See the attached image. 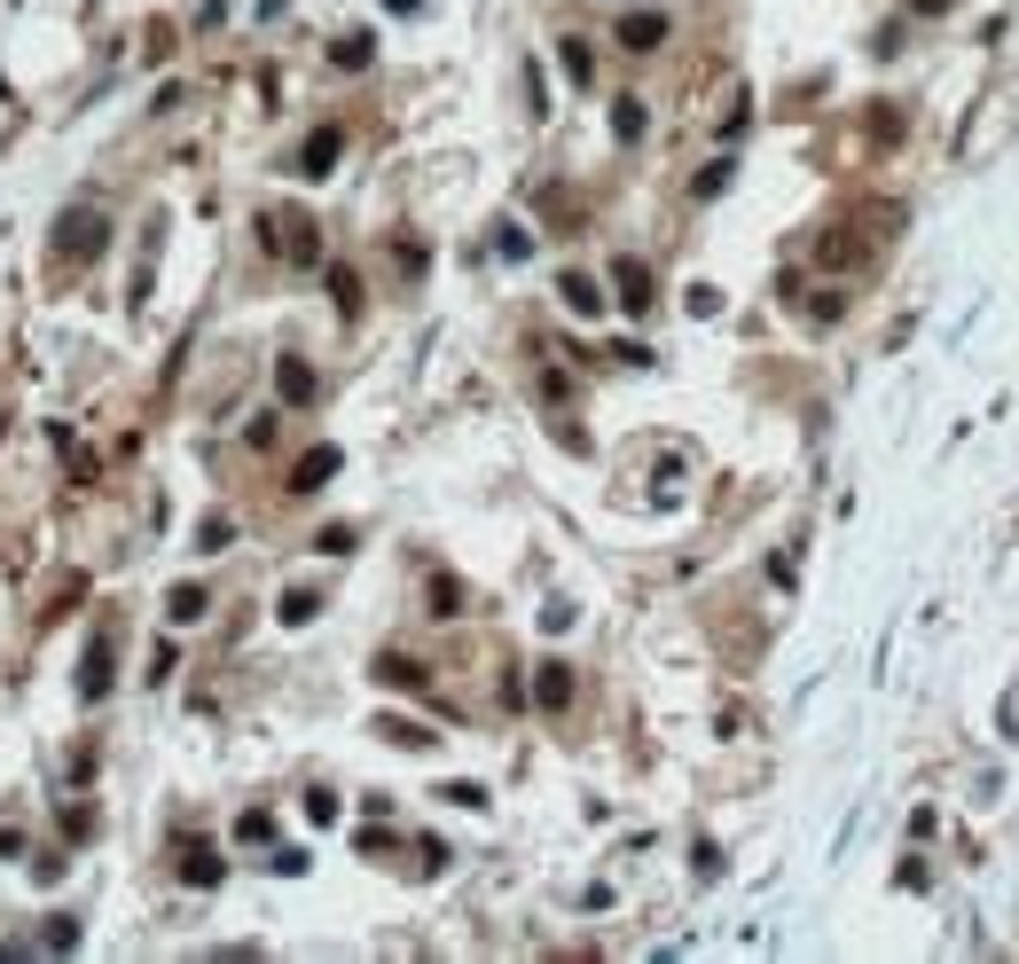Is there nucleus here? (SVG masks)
<instances>
[{
  "mask_svg": "<svg viewBox=\"0 0 1019 964\" xmlns=\"http://www.w3.org/2000/svg\"><path fill=\"white\" fill-rule=\"evenodd\" d=\"M659 40H666V17H628L620 24V48H635V55H651Z\"/></svg>",
  "mask_w": 1019,
  "mask_h": 964,
  "instance_id": "6e6552de",
  "label": "nucleus"
},
{
  "mask_svg": "<svg viewBox=\"0 0 1019 964\" xmlns=\"http://www.w3.org/2000/svg\"><path fill=\"white\" fill-rule=\"evenodd\" d=\"M385 9H416V0H385Z\"/></svg>",
  "mask_w": 1019,
  "mask_h": 964,
  "instance_id": "412c9836",
  "label": "nucleus"
},
{
  "mask_svg": "<svg viewBox=\"0 0 1019 964\" xmlns=\"http://www.w3.org/2000/svg\"><path fill=\"white\" fill-rule=\"evenodd\" d=\"M329 298H337V314H354V306H361V283H354V268H329Z\"/></svg>",
  "mask_w": 1019,
  "mask_h": 964,
  "instance_id": "9b49d317",
  "label": "nucleus"
},
{
  "mask_svg": "<svg viewBox=\"0 0 1019 964\" xmlns=\"http://www.w3.org/2000/svg\"><path fill=\"white\" fill-rule=\"evenodd\" d=\"M78 941V918H48V949H71Z\"/></svg>",
  "mask_w": 1019,
  "mask_h": 964,
  "instance_id": "aec40b11",
  "label": "nucleus"
},
{
  "mask_svg": "<svg viewBox=\"0 0 1019 964\" xmlns=\"http://www.w3.org/2000/svg\"><path fill=\"white\" fill-rule=\"evenodd\" d=\"M228 534H235L228 517H204V525H197V549H228Z\"/></svg>",
  "mask_w": 1019,
  "mask_h": 964,
  "instance_id": "f3484780",
  "label": "nucleus"
},
{
  "mask_svg": "<svg viewBox=\"0 0 1019 964\" xmlns=\"http://www.w3.org/2000/svg\"><path fill=\"white\" fill-rule=\"evenodd\" d=\"M78 690H87V698H103V690H111V628L95 636V651H87V667H78Z\"/></svg>",
  "mask_w": 1019,
  "mask_h": 964,
  "instance_id": "0eeeda50",
  "label": "nucleus"
},
{
  "mask_svg": "<svg viewBox=\"0 0 1019 964\" xmlns=\"http://www.w3.org/2000/svg\"><path fill=\"white\" fill-rule=\"evenodd\" d=\"M314 549H322V557H346V549H354V525H322Z\"/></svg>",
  "mask_w": 1019,
  "mask_h": 964,
  "instance_id": "dca6fc26",
  "label": "nucleus"
},
{
  "mask_svg": "<svg viewBox=\"0 0 1019 964\" xmlns=\"http://www.w3.org/2000/svg\"><path fill=\"white\" fill-rule=\"evenodd\" d=\"M612 283H620V306H628V314H651V275H643V259H620Z\"/></svg>",
  "mask_w": 1019,
  "mask_h": 964,
  "instance_id": "7ed1b4c3",
  "label": "nucleus"
},
{
  "mask_svg": "<svg viewBox=\"0 0 1019 964\" xmlns=\"http://www.w3.org/2000/svg\"><path fill=\"white\" fill-rule=\"evenodd\" d=\"M565 71H572V86L597 78V55H588V40H565Z\"/></svg>",
  "mask_w": 1019,
  "mask_h": 964,
  "instance_id": "ddd939ff",
  "label": "nucleus"
},
{
  "mask_svg": "<svg viewBox=\"0 0 1019 964\" xmlns=\"http://www.w3.org/2000/svg\"><path fill=\"white\" fill-rule=\"evenodd\" d=\"M181 887H220V855L212 847H197V839L181 847Z\"/></svg>",
  "mask_w": 1019,
  "mask_h": 964,
  "instance_id": "423d86ee",
  "label": "nucleus"
},
{
  "mask_svg": "<svg viewBox=\"0 0 1019 964\" xmlns=\"http://www.w3.org/2000/svg\"><path fill=\"white\" fill-rule=\"evenodd\" d=\"M329 55H337V71H361V63H369V32H346Z\"/></svg>",
  "mask_w": 1019,
  "mask_h": 964,
  "instance_id": "f8f14e48",
  "label": "nucleus"
},
{
  "mask_svg": "<svg viewBox=\"0 0 1019 964\" xmlns=\"http://www.w3.org/2000/svg\"><path fill=\"white\" fill-rule=\"evenodd\" d=\"M377 674H385V682H392V690H423V667H408V659H385V667H377Z\"/></svg>",
  "mask_w": 1019,
  "mask_h": 964,
  "instance_id": "2eb2a0df",
  "label": "nucleus"
},
{
  "mask_svg": "<svg viewBox=\"0 0 1019 964\" xmlns=\"http://www.w3.org/2000/svg\"><path fill=\"white\" fill-rule=\"evenodd\" d=\"M557 291H565V306H572V314H605V291L588 283V275H565Z\"/></svg>",
  "mask_w": 1019,
  "mask_h": 964,
  "instance_id": "1a4fd4ad",
  "label": "nucleus"
},
{
  "mask_svg": "<svg viewBox=\"0 0 1019 964\" xmlns=\"http://www.w3.org/2000/svg\"><path fill=\"white\" fill-rule=\"evenodd\" d=\"M165 611H174L181 628H189V620H204V588H197V580H181L174 596H165Z\"/></svg>",
  "mask_w": 1019,
  "mask_h": 964,
  "instance_id": "9d476101",
  "label": "nucleus"
},
{
  "mask_svg": "<svg viewBox=\"0 0 1019 964\" xmlns=\"http://www.w3.org/2000/svg\"><path fill=\"white\" fill-rule=\"evenodd\" d=\"M283 400H314V369H298V362H283Z\"/></svg>",
  "mask_w": 1019,
  "mask_h": 964,
  "instance_id": "4468645a",
  "label": "nucleus"
},
{
  "mask_svg": "<svg viewBox=\"0 0 1019 964\" xmlns=\"http://www.w3.org/2000/svg\"><path fill=\"white\" fill-rule=\"evenodd\" d=\"M329 471H337V448H306V455H298V471H291V494H314Z\"/></svg>",
  "mask_w": 1019,
  "mask_h": 964,
  "instance_id": "39448f33",
  "label": "nucleus"
},
{
  "mask_svg": "<svg viewBox=\"0 0 1019 964\" xmlns=\"http://www.w3.org/2000/svg\"><path fill=\"white\" fill-rule=\"evenodd\" d=\"M612 111H620V118H612V126H620V142H635V134H643V103H612Z\"/></svg>",
  "mask_w": 1019,
  "mask_h": 964,
  "instance_id": "6ab92c4d",
  "label": "nucleus"
},
{
  "mask_svg": "<svg viewBox=\"0 0 1019 964\" xmlns=\"http://www.w3.org/2000/svg\"><path fill=\"white\" fill-rule=\"evenodd\" d=\"M337 149H346V134H337V126H314V134H306V149H298V172H306V181H329Z\"/></svg>",
  "mask_w": 1019,
  "mask_h": 964,
  "instance_id": "f03ea898",
  "label": "nucleus"
},
{
  "mask_svg": "<svg viewBox=\"0 0 1019 964\" xmlns=\"http://www.w3.org/2000/svg\"><path fill=\"white\" fill-rule=\"evenodd\" d=\"M103 243H111V220H103L95 205H71V212L55 220V251H63V259H103Z\"/></svg>",
  "mask_w": 1019,
  "mask_h": 964,
  "instance_id": "f257e3e1",
  "label": "nucleus"
},
{
  "mask_svg": "<svg viewBox=\"0 0 1019 964\" xmlns=\"http://www.w3.org/2000/svg\"><path fill=\"white\" fill-rule=\"evenodd\" d=\"M534 698H542L549 714H565V706H572V667H557V659H549V667L534 674Z\"/></svg>",
  "mask_w": 1019,
  "mask_h": 964,
  "instance_id": "20e7f679",
  "label": "nucleus"
},
{
  "mask_svg": "<svg viewBox=\"0 0 1019 964\" xmlns=\"http://www.w3.org/2000/svg\"><path fill=\"white\" fill-rule=\"evenodd\" d=\"M283 620H291V628H306V620H314V596H306V588H291V596H283Z\"/></svg>",
  "mask_w": 1019,
  "mask_h": 964,
  "instance_id": "a211bd4d",
  "label": "nucleus"
}]
</instances>
